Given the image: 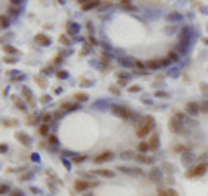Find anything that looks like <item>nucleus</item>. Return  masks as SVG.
<instances>
[{
	"mask_svg": "<svg viewBox=\"0 0 208 196\" xmlns=\"http://www.w3.org/2000/svg\"><path fill=\"white\" fill-rule=\"evenodd\" d=\"M19 12H21V9L16 7V5H11V7L7 9V14H19Z\"/></svg>",
	"mask_w": 208,
	"mask_h": 196,
	"instance_id": "2f4dec72",
	"label": "nucleus"
},
{
	"mask_svg": "<svg viewBox=\"0 0 208 196\" xmlns=\"http://www.w3.org/2000/svg\"><path fill=\"white\" fill-rule=\"evenodd\" d=\"M180 18H182V16L179 14V12H172V14L168 16V19H175V21H179V19H180Z\"/></svg>",
	"mask_w": 208,
	"mask_h": 196,
	"instance_id": "e433bc0d",
	"label": "nucleus"
},
{
	"mask_svg": "<svg viewBox=\"0 0 208 196\" xmlns=\"http://www.w3.org/2000/svg\"><path fill=\"white\" fill-rule=\"evenodd\" d=\"M57 2H59V4H64V0H57Z\"/></svg>",
	"mask_w": 208,
	"mask_h": 196,
	"instance_id": "bf43d9fd",
	"label": "nucleus"
},
{
	"mask_svg": "<svg viewBox=\"0 0 208 196\" xmlns=\"http://www.w3.org/2000/svg\"><path fill=\"white\" fill-rule=\"evenodd\" d=\"M109 90L113 92V94H116V95H120V89H116V87H109Z\"/></svg>",
	"mask_w": 208,
	"mask_h": 196,
	"instance_id": "de8ad7c7",
	"label": "nucleus"
},
{
	"mask_svg": "<svg viewBox=\"0 0 208 196\" xmlns=\"http://www.w3.org/2000/svg\"><path fill=\"white\" fill-rule=\"evenodd\" d=\"M148 142H149V146H151V149H158V147H160V134L153 132Z\"/></svg>",
	"mask_w": 208,
	"mask_h": 196,
	"instance_id": "6e6552de",
	"label": "nucleus"
},
{
	"mask_svg": "<svg viewBox=\"0 0 208 196\" xmlns=\"http://www.w3.org/2000/svg\"><path fill=\"white\" fill-rule=\"evenodd\" d=\"M7 186H5V184H2V194H5V193H7Z\"/></svg>",
	"mask_w": 208,
	"mask_h": 196,
	"instance_id": "864d4df0",
	"label": "nucleus"
},
{
	"mask_svg": "<svg viewBox=\"0 0 208 196\" xmlns=\"http://www.w3.org/2000/svg\"><path fill=\"white\" fill-rule=\"evenodd\" d=\"M35 42L37 44H40V45H50V37H47V35H44V33H38V35H35Z\"/></svg>",
	"mask_w": 208,
	"mask_h": 196,
	"instance_id": "1a4fd4ad",
	"label": "nucleus"
},
{
	"mask_svg": "<svg viewBox=\"0 0 208 196\" xmlns=\"http://www.w3.org/2000/svg\"><path fill=\"white\" fill-rule=\"evenodd\" d=\"M26 123H28V125L37 123V116H28V118H26Z\"/></svg>",
	"mask_w": 208,
	"mask_h": 196,
	"instance_id": "a19ab883",
	"label": "nucleus"
},
{
	"mask_svg": "<svg viewBox=\"0 0 208 196\" xmlns=\"http://www.w3.org/2000/svg\"><path fill=\"white\" fill-rule=\"evenodd\" d=\"M130 2H132V0H120V5L125 7V5H130Z\"/></svg>",
	"mask_w": 208,
	"mask_h": 196,
	"instance_id": "09e8293b",
	"label": "nucleus"
},
{
	"mask_svg": "<svg viewBox=\"0 0 208 196\" xmlns=\"http://www.w3.org/2000/svg\"><path fill=\"white\" fill-rule=\"evenodd\" d=\"M0 19H2V28H4V30H7V26H9V18H7V14H4Z\"/></svg>",
	"mask_w": 208,
	"mask_h": 196,
	"instance_id": "473e14b6",
	"label": "nucleus"
},
{
	"mask_svg": "<svg viewBox=\"0 0 208 196\" xmlns=\"http://www.w3.org/2000/svg\"><path fill=\"white\" fill-rule=\"evenodd\" d=\"M12 101H14L16 108H19L21 111H26V104H24L23 101H19V97H18V95H12Z\"/></svg>",
	"mask_w": 208,
	"mask_h": 196,
	"instance_id": "aec40b11",
	"label": "nucleus"
},
{
	"mask_svg": "<svg viewBox=\"0 0 208 196\" xmlns=\"http://www.w3.org/2000/svg\"><path fill=\"white\" fill-rule=\"evenodd\" d=\"M94 186H97V182H89V181H83V179H76L75 181V189L78 193H83L89 188H94Z\"/></svg>",
	"mask_w": 208,
	"mask_h": 196,
	"instance_id": "7ed1b4c3",
	"label": "nucleus"
},
{
	"mask_svg": "<svg viewBox=\"0 0 208 196\" xmlns=\"http://www.w3.org/2000/svg\"><path fill=\"white\" fill-rule=\"evenodd\" d=\"M11 196H23V191L21 189H14V191L11 193Z\"/></svg>",
	"mask_w": 208,
	"mask_h": 196,
	"instance_id": "c03bdc74",
	"label": "nucleus"
},
{
	"mask_svg": "<svg viewBox=\"0 0 208 196\" xmlns=\"http://www.w3.org/2000/svg\"><path fill=\"white\" fill-rule=\"evenodd\" d=\"M94 173H96V175H101V177H108V179H113V177H115V172H113V170L97 168V170H94Z\"/></svg>",
	"mask_w": 208,
	"mask_h": 196,
	"instance_id": "ddd939ff",
	"label": "nucleus"
},
{
	"mask_svg": "<svg viewBox=\"0 0 208 196\" xmlns=\"http://www.w3.org/2000/svg\"><path fill=\"white\" fill-rule=\"evenodd\" d=\"M35 82L38 83V87H42V89H45V87H47V80L44 78V76H35Z\"/></svg>",
	"mask_w": 208,
	"mask_h": 196,
	"instance_id": "bb28decb",
	"label": "nucleus"
},
{
	"mask_svg": "<svg viewBox=\"0 0 208 196\" xmlns=\"http://www.w3.org/2000/svg\"><path fill=\"white\" fill-rule=\"evenodd\" d=\"M76 31H78V26H76L75 23H71V21H70V23H68V35H75Z\"/></svg>",
	"mask_w": 208,
	"mask_h": 196,
	"instance_id": "cd10ccee",
	"label": "nucleus"
},
{
	"mask_svg": "<svg viewBox=\"0 0 208 196\" xmlns=\"http://www.w3.org/2000/svg\"><path fill=\"white\" fill-rule=\"evenodd\" d=\"M47 141H49V144H52V146H56V144L59 142V141H57V137L54 136V134H49V136H47Z\"/></svg>",
	"mask_w": 208,
	"mask_h": 196,
	"instance_id": "c85d7f7f",
	"label": "nucleus"
},
{
	"mask_svg": "<svg viewBox=\"0 0 208 196\" xmlns=\"http://www.w3.org/2000/svg\"><path fill=\"white\" fill-rule=\"evenodd\" d=\"M56 76H57V78H66L68 73H66V71H63V70H57V71H56Z\"/></svg>",
	"mask_w": 208,
	"mask_h": 196,
	"instance_id": "c9c22d12",
	"label": "nucleus"
},
{
	"mask_svg": "<svg viewBox=\"0 0 208 196\" xmlns=\"http://www.w3.org/2000/svg\"><path fill=\"white\" fill-rule=\"evenodd\" d=\"M85 196H92V194H85Z\"/></svg>",
	"mask_w": 208,
	"mask_h": 196,
	"instance_id": "052dcab7",
	"label": "nucleus"
},
{
	"mask_svg": "<svg viewBox=\"0 0 208 196\" xmlns=\"http://www.w3.org/2000/svg\"><path fill=\"white\" fill-rule=\"evenodd\" d=\"M61 110H63V111H73V110H76V102H61Z\"/></svg>",
	"mask_w": 208,
	"mask_h": 196,
	"instance_id": "a211bd4d",
	"label": "nucleus"
},
{
	"mask_svg": "<svg viewBox=\"0 0 208 196\" xmlns=\"http://www.w3.org/2000/svg\"><path fill=\"white\" fill-rule=\"evenodd\" d=\"M172 151H175V153H187V146H174Z\"/></svg>",
	"mask_w": 208,
	"mask_h": 196,
	"instance_id": "c756f323",
	"label": "nucleus"
},
{
	"mask_svg": "<svg viewBox=\"0 0 208 196\" xmlns=\"http://www.w3.org/2000/svg\"><path fill=\"white\" fill-rule=\"evenodd\" d=\"M14 137L23 144V146H30V144H31V137L28 136L26 132H16V134H14Z\"/></svg>",
	"mask_w": 208,
	"mask_h": 196,
	"instance_id": "0eeeda50",
	"label": "nucleus"
},
{
	"mask_svg": "<svg viewBox=\"0 0 208 196\" xmlns=\"http://www.w3.org/2000/svg\"><path fill=\"white\" fill-rule=\"evenodd\" d=\"M120 156H122L123 160H132V158H137V155H135L134 151H123V153H122Z\"/></svg>",
	"mask_w": 208,
	"mask_h": 196,
	"instance_id": "5701e85b",
	"label": "nucleus"
},
{
	"mask_svg": "<svg viewBox=\"0 0 208 196\" xmlns=\"http://www.w3.org/2000/svg\"><path fill=\"white\" fill-rule=\"evenodd\" d=\"M161 167H163L165 172H168V173H174L175 172V167L172 165V163H168V162H163V163H161Z\"/></svg>",
	"mask_w": 208,
	"mask_h": 196,
	"instance_id": "a878e982",
	"label": "nucleus"
},
{
	"mask_svg": "<svg viewBox=\"0 0 208 196\" xmlns=\"http://www.w3.org/2000/svg\"><path fill=\"white\" fill-rule=\"evenodd\" d=\"M151 132H154V130H153V128H149V127H146V125H141V127L137 128V137H141V139H144L146 136H149V134Z\"/></svg>",
	"mask_w": 208,
	"mask_h": 196,
	"instance_id": "9d476101",
	"label": "nucleus"
},
{
	"mask_svg": "<svg viewBox=\"0 0 208 196\" xmlns=\"http://www.w3.org/2000/svg\"><path fill=\"white\" fill-rule=\"evenodd\" d=\"M4 52H9V54H14V56H18L19 50L16 49V47H12V45H9V44H5V45H4Z\"/></svg>",
	"mask_w": 208,
	"mask_h": 196,
	"instance_id": "b1692460",
	"label": "nucleus"
},
{
	"mask_svg": "<svg viewBox=\"0 0 208 196\" xmlns=\"http://www.w3.org/2000/svg\"><path fill=\"white\" fill-rule=\"evenodd\" d=\"M122 172H125V173H134V175H144V172H142L141 168H137V167H118Z\"/></svg>",
	"mask_w": 208,
	"mask_h": 196,
	"instance_id": "9b49d317",
	"label": "nucleus"
},
{
	"mask_svg": "<svg viewBox=\"0 0 208 196\" xmlns=\"http://www.w3.org/2000/svg\"><path fill=\"white\" fill-rule=\"evenodd\" d=\"M50 121H52V115L50 113L42 115V123H50Z\"/></svg>",
	"mask_w": 208,
	"mask_h": 196,
	"instance_id": "7c9ffc66",
	"label": "nucleus"
},
{
	"mask_svg": "<svg viewBox=\"0 0 208 196\" xmlns=\"http://www.w3.org/2000/svg\"><path fill=\"white\" fill-rule=\"evenodd\" d=\"M87 42H89V45H96V40H94V37H87Z\"/></svg>",
	"mask_w": 208,
	"mask_h": 196,
	"instance_id": "49530a36",
	"label": "nucleus"
},
{
	"mask_svg": "<svg viewBox=\"0 0 208 196\" xmlns=\"http://www.w3.org/2000/svg\"><path fill=\"white\" fill-rule=\"evenodd\" d=\"M123 9H125V11H135V7H134V5H125Z\"/></svg>",
	"mask_w": 208,
	"mask_h": 196,
	"instance_id": "603ef678",
	"label": "nucleus"
},
{
	"mask_svg": "<svg viewBox=\"0 0 208 196\" xmlns=\"http://www.w3.org/2000/svg\"><path fill=\"white\" fill-rule=\"evenodd\" d=\"M99 5H101V0H90V2H87V4H83V5H82V11H83V12H87V11H90V9L99 7Z\"/></svg>",
	"mask_w": 208,
	"mask_h": 196,
	"instance_id": "f8f14e48",
	"label": "nucleus"
},
{
	"mask_svg": "<svg viewBox=\"0 0 208 196\" xmlns=\"http://www.w3.org/2000/svg\"><path fill=\"white\" fill-rule=\"evenodd\" d=\"M137 149H139V153H148L149 149H151V146H149V142L148 141H141V142H139V146H137Z\"/></svg>",
	"mask_w": 208,
	"mask_h": 196,
	"instance_id": "f3484780",
	"label": "nucleus"
},
{
	"mask_svg": "<svg viewBox=\"0 0 208 196\" xmlns=\"http://www.w3.org/2000/svg\"><path fill=\"white\" fill-rule=\"evenodd\" d=\"M200 110H201V113H206L208 115V101H203L200 104Z\"/></svg>",
	"mask_w": 208,
	"mask_h": 196,
	"instance_id": "72a5a7b5",
	"label": "nucleus"
},
{
	"mask_svg": "<svg viewBox=\"0 0 208 196\" xmlns=\"http://www.w3.org/2000/svg\"><path fill=\"white\" fill-rule=\"evenodd\" d=\"M21 92L24 94V97H26V102L30 106H33L35 104V101H33V95H31V92H30V89L28 87H21Z\"/></svg>",
	"mask_w": 208,
	"mask_h": 196,
	"instance_id": "2eb2a0df",
	"label": "nucleus"
},
{
	"mask_svg": "<svg viewBox=\"0 0 208 196\" xmlns=\"http://www.w3.org/2000/svg\"><path fill=\"white\" fill-rule=\"evenodd\" d=\"M128 92H141V87H139V85H130L128 87Z\"/></svg>",
	"mask_w": 208,
	"mask_h": 196,
	"instance_id": "ea45409f",
	"label": "nucleus"
},
{
	"mask_svg": "<svg viewBox=\"0 0 208 196\" xmlns=\"http://www.w3.org/2000/svg\"><path fill=\"white\" fill-rule=\"evenodd\" d=\"M146 68L148 70H158L161 66V61L160 59H149V61H146Z\"/></svg>",
	"mask_w": 208,
	"mask_h": 196,
	"instance_id": "4468645a",
	"label": "nucleus"
},
{
	"mask_svg": "<svg viewBox=\"0 0 208 196\" xmlns=\"http://www.w3.org/2000/svg\"><path fill=\"white\" fill-rule=\"evenodd\" d=\"M11 4H12V5H21L23 0H11Z\"/></svg>",
	"mask_w": 208,
	"mask_h": 196,
	"instance_id": "8fccbe9b",
	"label": "nucleus"
},
{
	"mask_svg": "<svg viewBox=\"0 0 208 196\" xmlns=\"http://www.w3.org/2000/svg\"><path fill=\"white\" fill-rule=\"evenodd\" d=\"M113 153L111 151H102V153H99V155L94 158V162L96 163H104V162H109V160H113Z\"/></svg>",
	"mask_w": 208,
	"mask_h": 196,
	"instance_id": "20e7f679",
	"label": "nucleus"
},
{
	"mask_svg": "<svg viewBox=\"0 0 208 196\" xmlns=\"http://www.w3.org/2000/svg\"><path fill=\"white\" fill-rule=\"evenodd\" d=\"M40 101H42V102H49V101H50V97H49V95H42Z\"/></svg>",
	"mask_w": 208,
	"mask_h": 196,
	"instance_id": "3c124183",
	"label": "nucleus"
},
{
	"mask_svg": "<svg viewBox=\"0 0 208 196\" xmlns=\"http://www.w3.org/2000/svg\"><path fill=\"white\" fill-rule=\"evenodd\" d=\"M76 2H78L80 5H83V4H87V2H90V0H76Z\"/></svg>",
	"mask_w": 208,
	"mask_h": 196,
	"instance_id": "6e6d98bb",
	"label": "nucleus"
},
{
	"mask_svg": "<svg viewBox=\"0 0 208 196\" xmlns=\"http://www.w3.org/2000/svg\"><path fill=\"white\" fill-rule=\"evenodd\" d=\"M158 196H179L175 189H158Z\"/></svg>",
	"mask_w": 208,
	"mask_h": 196,
	"instance_id": "dca6fc26",
	"label": "nucleus"
},
{
	"mask_svg": "<svg viewBox=\"0 0 208 196\" xmlns=\"http://www.w3.org/2000/svg\"><path fill=\"white\" fill-rule=\"evenodd\" d=\"M206 172H208V165H206L205 162H201V163H198V165H194L193 168H189V170H187L186 177H189V179L203 177V175H205Z\"/></svg>",
	"mask_w": 208,
	"mask_h": 196,
	"instance_id": "f257e3e1",
	"label": "nucleus"
},
{
	"mask_svg": "<svg viewBox=\"0 0 208 196\" xmlns=\"http://www.w3.org/2000/svg\"><path fill=\"white\" fill-rule=\"evenodd\" d=\"M71 160H73V163H82L85 160V156H73Z\"/></svg>",
	"mask_w": 208,
	"mask_h": 196,
	"instance_id": "79ce46f5",
	"label": "nucleus"
},
{
	"mask_svg": "<svg viewBox=\"0 0 208 196\" xmlns=\"http://www.w3.org/2000/svg\"><path fill=\"white\" fill-rule=\"evenodd\" d=\"M59 44H63V45H70V40H68L66 35H61L59 37Z\"/></svg>",
	"mask_w": 208,
	"mask_h": 196,
	"instance_id": "f704fd0d",
	"label": "nucleus"
},
{
	"mask_svg": "<svg viewBox=\"0 0 208 196\" xmlns=\"http://www.w3.org/2000/svg\"><path fill=\"white\" fill-rule=\"evenodd\" d=\"M4 61H5V63H16L18 57H4Z\"/></svg>",
	"mask_w": 208,
	"mask_h": 196,
	"instance_id": "a18cd8bd",
	"label": "nucleus"
},
{
	"mask_svg": "<svg viewBox=\"0 0 208 196\" xmlns=\"http://www.w3.org/2000/svg\"><path fill=\"white\" fill-rule=\"evenodd\" d=\"M38 134L44 136V137H47L49 136V123H42L40 127H38Z\"/></svg>",
	"mask_w": 208,
	"mask_h": 196,
	"instance_id": "4be33fe9",
	"label": "nucleus"
},
{
	"mask_svg": "<svg viewBox=\"0 0 208 196\" xmlns=\"http://www.w3.org/2000/svg\"><path fill=\"white\" fill-rule=\"evenodd\" d=\"M101 61H102V63H109V54L102 52L101 54Z\"/></svg>",
	"mask_w": 208,
	"mask_h": 196,
	"instance_id": "58836bf2",
	"label": "nucleus"
},
{
	"mask_svg": "<svg viewBox=\"0 0 208 196\" xmlns=\"http://www.w3.org/2000/svg\"><path fill=\"white\" fill-rule=\"evenodd\" d=\"M148 177L151 179L153 182H156V184H160V182L163 181V175H161V170L160 168H151V172H149Z\"/></svg>",
	"mask_w": 208,
	"mask_h": 196,
	"instance_id": "423d86ee",
	"label": "nucleus"
},
{
	"mask_svg": "<svg viewBox=\"0 0 208 196\" xmlns=\"http://www.w3.org/2000/svg\"><path fill=\"white\" fill-rule=\"evenodd\" d=\"M203 42H205V44H206V45H208V38H203Z\"/></svg>",
	"mask_w": 208,
	"mask_h": 196,
	"instance_id": "13d9d810",
	"label": "nucleus"
},
{
	"mask_svg": "<svg viewBox=\"0 0 208 196\" xmlns=\"http://www.w3.org/2000/svg\"><path fill=\"white\" fill-rule=\"evenodd\" d=\"M186 113L191 115V116H196V115H200V113H201L200 104H196V102H187V104H186Z\"/></svg>",
	"mask_w": 208,
	"mask_h": 196,
	"instance_id": "39448f33",
	"label": "nucleus"
},
{
	"mask_svg": "<svg viewBox=\"0 0 208 196\" xmlns=\"http://www.w3.org/2000/svg\"><path fill=\"white\" fill-rule=\"evenodd\" d=\"M54 116H56V118H61V116H63V113H61V111H56V115H54Z\"/></svg>",
	"mask_w": 208,
	"mask_h": 196,
	"instance_id": "4d7b16f0",
	"label": "nucleus"
},
{
	"mask_svg": "<svg viewBox=\"0 0 208 196\" xmlns=\"http://www.w3.org/2000/svg\"><path fill=\"white\" fill-rule=\"evenodd\" d=\"M168 59H170V61H177V59H179V54H177V52H174V50H172V52L168 54Z\"/></svg>",
	"mask_w": 208,
	"mask_h": 196,
	"instance_id": "4c0bfd02",
	"label": "nucleus"
},
{
	"mask_svg": "<svg viewBox=\"0 0 208 196\" xmlns=\"http://www.w3.org/2000/svg\"><path fill=\"white\" fill-rule=\"evenodd\" d=\"M137 160L141 163H153V158L151 156H146L144 153H141V155H137Z\"/></svg>",
	"mask_w": 208,
	"mask_h": 196,
	"instance_id": "393cba45",
	"label": "nucleus"
},
{
	"mask_svg": "<svg viewBox=\"0 0 208 196\" xmlns=\"http://www.w3.org/2000/svg\"><path fill=\"white\" fill-rule=\"evenodd\" d=\"M111 111L115 116H120V118H123V120H130V118H132L130 111L127 110V108H123V106H113Z\"/></svg>",
	"mask_w": 208,
	"mask_h": 196,
	"instance_id": "f03ea898",
	"label": "nucleus"
},
{
	"mask_svg": "<svg viewBox=\"0 0 208 196\" xmlns=\"http://www.w3.org/2000/svg\"><path fill=\"white\" fill-rule=\"evenodd\" d=\"M42 73H44V75H49V73H50V68H44V70H42Z\"/></svg>",
	"mask_w": 208,
	"mask_h": 196,
	"instance_id": "5fc2aeb1",
	"label": "nucleus"
},
{
	"mask_svg": "<svg viewBox=\"0 0 208 196\" xmlns=\"http://www.w3.org/2000/svg\"><path fill=\"white\" fill-rule=\"evenodd\" d=\"M75 101L76 102H85V101H89V95L83 94V92H76V94H75Z\"/></svg>",
	"mask_w": 208,
	"mask_h": 196,
	"instance_id": "412c9836",
	"label": "nucleus"
},
{
	"mask_svg": "<svg viewBox=\"0 0 208 196\" xmlns=\"http://www.w3.org/2000/svg\"><path fill=\"white\" fill-rule=\"evenodd\" d=\"M156 97H170V94H167V92H161V90H158V92H156Z\"/></svg>",
	"mask_w": 208,
	"mask_h": 196,
	"instance_id": "37998d69",
	"label": "nucleus"
},
{
	"mask_svg": "<svg viewBox=\"0 0 208 196\" xmlns=\"http://www.w3.org/2000/svg\"><path fill=\"white\" fill-rule=\"evenodd\" d=\"M2 125L4 127H18V120H14V118H4Z\"/></svg>",
	"mask_w": 208,
	"mask_h": 196,
	"instance_id": "6ab92c4d",
	"label": "nucleus"
}]
</instances>
